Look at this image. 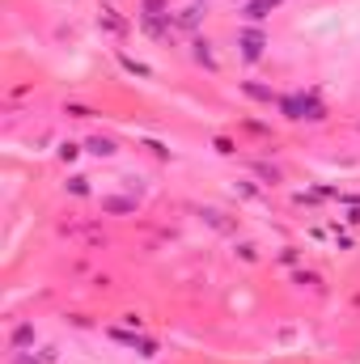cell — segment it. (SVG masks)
<instances>
[{"mask_svg":"<svg viewBox=\"0 0 360 364\" xmlns=\"http://www.w3.org/2000/svg\"><path fill=\"white\" fill-rule=\"evenodd\" d=\"M301 259H305V250H297V246H280L275 250V263L280 267H301Z\"/></svg>","mask_w":360,"mask_h":364,"instance_id":"cell-18","label":"cell"},{"mask_svg":"<svg viewBox=\"0 0 360 364\" xmlns=\"http://www.w3.org/2000/svg\"><path fill=\"white\" fill-rule=\"evenodd\" d=\"M335 246H339V250H352V237H348L339 225H335Z\"/></svg>","mask_w":360,"mask_h":364,"instance_id":"cell-29","label":"cell"},{"mask_svg":"<svg viewBox=\"0 0 360 364\" xmlns=\"http://www.w3.org/2000/svg\"><path fill=\"white\" fill-rule=\"evenodd\" d=\"M246 170L263 182V186H284V170L271 166V161H246Z\"/></svg>","mask_w":360,"mask_h":364,"instance_id":"cell-11","label":"cell"},{"mask_svg":"<svg viewBox=\"0 0 360 364\" xmlns=\"http://www.w3.org/2000/svg\"><path fill=\"white\" fill-rule=\"evenodd\" d=\"M242 132H250V136H271V127L259 123V119H242Z\"/></svg>","mask_w":360,"mask_h":364,"instance_id":"cell-26","label":"cell"},{"mask_svg":"<svg viewBox=\"0 0 360 364\" xmlns=\"http://www.w3.org/2000/svg\"><path fill=\"white\" fill-rule=\"evenodd\" d=\"M268 47H271V38L263 26H238V55L246 64H259L268 55Z\"/></svg>","mask_w":360,"mask_h":364,"instance_id":"cell-2","label":"cell"},{"mask_svg":"<svg viewBox=\"0 0 360 364\" xmlns=\"http://www.w3.org/2000/svg\"><path fill=\"white\" fill-rule=\"evenodd\" d=\"M106 339H115L119 348L136 352V339H140V331H127V326H106Z\"/></svg>","mask_w":360,"mask_h":364,"instance_id":"cell-15","label":"cell"},{"mask_svg":"<svg viewBox=\"0 0 360 364\" xmlns=\"http://www.w3.org/2000/svg\"><path fill=\"white\" fill-rule=\"evenodd\" d=\"M119 68H123V73H132V77H140V81H153V68H149V64H140V60H132L127 51H119Z\"/></svg>","mask_w":360,"mask_h":364,"instance_id":"cell-14","label":"cell"},{"mask_svg":"<svg viewBox=\"0 0 360 364\" xmlns=\"http://www.w3.org/2000/svg\"><path fill=\"white\" fill-rule=\"evenodd\" d=\"M64 114H68V119H93L97 110H93V106H85V102H64Z\"/></svg>","mask_w":360,"mask_h":364,"instance_id":"cell-23","label":"cell"},{"mask_svg":"<svg viewBox=\"0 0 360 364\" xmlns=\"http://www.w3.org/2000/svg\"><path fill=\"white\" fill-rule=\"evenodd\" d=\"M268 4H271V9H280V4H284V0H268Z\"/></svg>","mask_w":360,"mask_h":364,"instance_id":"cell-31","label":"cell"},{"mask_svg":"<svg viewBox=\"0 0 360 364\" xmlns=\"http://www.w3.org/2000/svg\"><path fill=\"white\" fill-rule=\"evenodd\" d=\"M85 153L97 157V161H115V157H119V140H115V136L93 132V136H85Z\"/></svg>","mask_w":360,"mask_h":364,"instance_id":"cell-10","label":"cell"},{"mask_svg":"<svg viewBox=\"0 0 360 364\" xmlns=\"http://www.w3.org/2000/svg\"><path fill=\"white\" fill-rule=\"evenodd\" d=\"M166 13H174L170 0H136V17H166Z\"/></svg>","mask_w":360,"mask_h":364,"instance_id":"cell-16","label":"cell"},{"mask_svg":"<svg viewBox=\"0 0 360 364\" xmlns=\"http://www.w3.org/2000/svg\"><path fill=\"white\" fill-rule=\"evenodd\" d=\"M238 93H242L246 102H255V106H268V110L280 102V90L268 85V81H255V77H250V81H238Z\"/></svg>","mask_w":360,"mask_h":364,"instance_id":"cell-8","label":"cell"},{"mask_svg":"<svg viewBox=\"0 0 360 364\" xmlns=\"http://www.w3.org/2000/svg\"><path fill=\"white\" fill-rule=\"evenodd\" d=\"M356 132H360V123H356Z\"/></svg>","mask_w":360,"mask_h":364,"instance_id":"cell-33","label":"cell"},{"mask_svg":"<svg viewBox=\"0 0 360 364\" xmlns=\"http://www.w3.org/2000/svg\"><path fill=\"white\" fill-rule=\"evenodd\" d=\"M275 110H280V119H288V123H327V119H331V106L322 102V93L314 90V85H309V90L280 93Z\"/></svg>","mask_w":360,"mask_h":364,"instance_id":"cell-1","label":"cell"},{"mask_svg":"<svg viewBox=\"0 0 360 364\" xmlns=\"http://www.w3.org/2000/svg\"><path fill=\"white\" fill-rule=\"evenodd\" d=\"M136 356H140V360H157V356H162V343L149 339V335H140V339H136Z\"/></svg>","mask_w":360,"mask_h":364,"instance_id":"cell-19","label":"cell"},{"mask_svg":"<svg viewBox=\"0 0 360 364\" xmlns=\"http://www.w3.org/2000/svg\"><path fill=\"white\" fill-rule=\"evenodd\" d=\"M212 47H216L212 38L195 34V38L186 43V55H191V64H195V68H203V73H212V77H216V73H221V60H216V51H212Z\"/></svg>","mask_w":360,"mask_h":364,"instance_id":"cell-4","label":"cell"},{"mask_svg":"<svg viewBox=\"0 0 360 364\" xmlns=\"http://www.w3.org/2000/svg\"><path fill=\"white\" fill-rule=\"evenodd\" d=\"M97 208H102V216H136L140 212V199L136 195H102Z\"/></svg>","mask_w":360,"mask_h":364,"instance_id":"cell-9","label":"cell"},{"mask_svg":"<svg viewBox=\"0 0 360 364\" xmlns=\"http://www.w3.org/2000/svg\"><path fill=\"white\" fill-rule=\"evenodd\" d=\"M81 153H85V140H60V144H55V161H60V166H77Z\"/></svg>","mask_w":360,"mask_h":364,"instance_id":"cell-13","label":"cell"},{"mask_svg":"<svg viewBox=\"0 0 360 364\" xmlns=\"http://www.w3.org/2000/svg\"><path fill=\"white\" fill-rule=\"evenodd\" d=\"M212 149H216L221 157H238V149H242V144H238L233 136H212Z\"/></svg>","mask_w":360,"mask_h":364,"instance_id":"cell-21","label":"cell"},{"mask_svg":"<svg viewBox=\"0 0 360 364\" xmlns=\"http://www.w3.org/2000/svg\"><path fill=\"white\" fill-rule=\"evenodd\" d=\"M97 30H102V34H110V38H127V34L136 30V21H132V17H123L115 4H102V13H97Z\"/></svg>","mask_w":360,"mask_h":364,"instance_id":"cell-7","label":"cell"},{"mask_svg":"<svg viewBox=\"0 0 360 364\" xmlns=\"http://www.w3.org/2000/svg\"><path fill=\"white\" fill-rule=\"evenodd\" d=\"M233 191H238V195H242V199H259V186H250V182H238V186H233Z\"/></svg>","mask_w":360,"mask_h":364,"instance_id":"cell-28","label":"cell"},{"mask_svg":"<svg viewBox=\"0 0 360 364\" xmlns=\"http://www.w3.org/2000/svg\"><path fill=\"white\" fill-rule=\"evenodd\" d=\"M38 356H43L47 364H60V348H55V343H43V348H38Z\"/></svg>","mask_w":360,"mask_h":364,"instance_id":"cell-27","label":"cell"},{"mask_svg":"<svg viewBox=\"0 0 360 364\" xmlns=\"http://www.w3.org/2000/svg\"><path fill=\"white\" fill-rule=\"evenodd\" d=\"M292 284H297V288H318V284H322V275L309 272V267H292Z\"/></svg>","mask_w":360,"mask_h":364,"instance_id":"cell-20","label":"cell"},{"mask_svg":"<svg viewBox=\"0 0 360 364\" xmlns=\"http://www.w3.org/2000/svg\"><path fill=\"white\" fill-rule=\"evenodd\" d=\"M136 30L153 43H166V47H179V26H174V13L166 17H136Z\"/></svg>","mask_w":360,"mask_h":364,"instance_id":"cell-3","label":"cell"},{"mask_svg":"<svg viewBox=\"0 0 360 364\" xmlns=\"http://www.w3.org/2000/svg\"><path fill=\"white\" fill-rule=\"evenodd\" d=\"M9 364H47L38 352H9Z\"/></svg>","mask_w":360,"mask_h":364,"instance_id":"cell-25","label":"cell"},{"mask_svg":"<svg viewBox=\"0 0 360 364\" xmlns=\"http://www.w3.org/2000/svg\"><path fill=\"white\" fill-rule=\"evenodd\" d=\"M208 21V0H191V4H182L174 9V26H179V34H199V26Z\"/></svg>","mask_w":360,"mask_h":364,"instance_id":"cell-6","label":"cell"},{"mask_svg":"<svg viewBox=\"0 0 360 364\" xmlns=\"http://www.w3.org/2000/svg\"><path fill=\"white\" fill-rule=\"evenodd\" d=\"M344 225H360V203H352V208H348V216H344Z\"/></svg>","mask_w":360,"mask_h":364,"instance_id":"cell-30","label":"cell"},{"mask_svg":"<svg viewBox=\"0 0 360 364\" xmlns=\"http://www.w3.org/2000/svg\"><path fill=\"white\" fill-rule=\"evenodd\" d=\"M119 326H127V331H144V314H140V309H123V314H119Z\"/></svg>","mask_w":360,"mask_h":364,"instance_id":"cell-22","label":"cell"},{"mask_svg":"<svg viewBox=\"0 0 360 364\" xmlns=\"http://www.w3.org/2000/svg\"><path fill=\"white\" fill-rule=\"evenodd\" d=\"M233 250H238V259H242V263H259V246H255V242H238Z\"/></svg>","mask_w":360,"mask_h":364,"instance_id":"cell-24","label":"cell"},{"mask_svg":"<svg viewBox=\"0 0 360 364\" xmlns=\"http://www.w3.org/2000/svg\"><path fill=\"white\" fill-rule=\"evenodd\" d=\"M4 348H9V352H34V348H38V326H34V318L13 322V326H9V339H4Z\"/></svg>","mask_w":360,"mask_h":364,"instance_id":"cell-5","label":"cell"},{"mask_svg":"<svg viewBox=\"0 0 360 364\" xmlns=\"http://www.w3.org/2000/svg\"><path fill=\"white\" fill-rule=\"evenodd\" d=\"M64 195H73V199H90L93 195V186L85 174H68V182H64Z\"/></svg>","mask_w":360,"mask_h":364,"instance_id":"cell-17","label":"cell"},{"mask_svg":"<svg viewBox=\"0 0 360 364\" xmlns=\"http://www.w3.org/2000/svg\"><path fill=\"white\" fill-rule=\"evenodd\" d=\"M233 4H246V0H233Z\"/></svg>","mask_w":360,"mask_h":364,"instance_id":"cell-32","label":"cell"},{"mask_svg":"<svg viewBox=\"0 0 360 364\" xmlns=\"http://www.w3.org/2000/svg\"><path fill=\"white\" fill-rule=\"evenodd\" d=\"M271 13H275V9H271L268 0H246V4H242V26H263Z\"/></svg>","mask_w":360,"mask_h":364,"instance_id":"cell-12","label":"cell"}]
</instances>
